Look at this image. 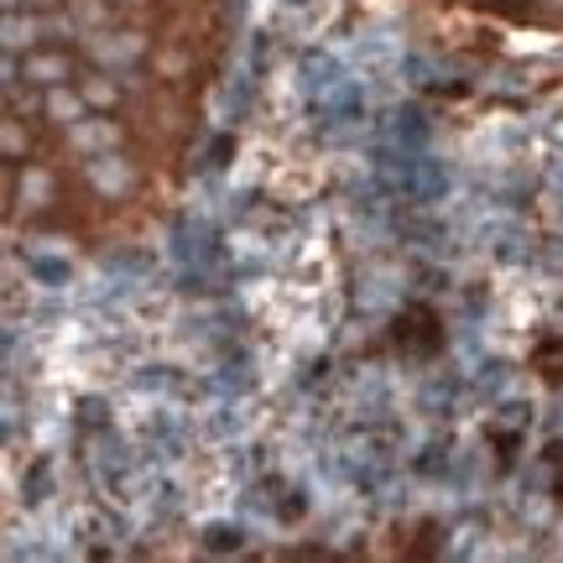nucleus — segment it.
I'll list each match as a JSON object with an SVG mask.
<instances>
[{
    "mask_svg": "<svg viewBox=\"0 0 563 563\" xmlns=\"http://www.w3.org/2000/svg\"><path fill=\"white\" fill-rule=\"evenodd\" d=\"M84 104H115V84L110 79H84Z\"/></svg>",
    "mask_w": 563,
    "mask_h": 563,
    "instance_id": "7",
    "label": "nucleus"
},
{
    "mask_svg": "<svg viewBox=\"0 0 563 563\" xmlns=\"http://www.w3.org/2000/svg\"><path fill=\"white\" fill-rule=\"evenodd\" d=\"M209 548L224 553V548H241V527H209Z\"/></svg>",
    "mask_w": 563,
    "mask_h": 563,
    "instance_id": "9",
    "label": "nucleus"
},
{
    "mask_svg": "<svg viewBox=\"0 0 563 563\" xmlns=\"http://www.w3.org/2000/svg\"><path fill=\"white\" fill-rule=\"evenodd\" d=\"M32 5H53V0H32Z\"/></svg>",
    "mask_w": 563,
    "mask_h": 563,
    "instance_id": "12",
    "label": "nucleus"
},
{
    "mask_svg": "<svg viewBox=\"0 0 563 563\" xmlns=\"http://www.w3.org/2000/svg\"><path fill=\"white\" fill-rule=\"evenodd\" d=\"M89 183L110 194V199H121L125 188H131V167H125L115 152H100V157H89Z\"/></svg>",
    "mask_w": 563,
    "mask_h": 563,
    "instance_id": "3",
    "label": "nucleus"
},
{
    "mask_svg": "<svg viewBox=\"0 0 563 563\" xmlns=\"http://www.w3.org/2000/svg\"><path fill=\"white\" fill-rule=\"evenodd\" d=\"M21 74H26L32 84H47V89H53V84L68 79V58H58V53H47V58H26L21 63Z\"/></svg>",
    "mask_w": 563,
    "mask_h": 563,
    "instance_id": "5",
    "label": "nucleus"
},
{
    "mask_svg": "<svg viewBox=\"0 0 563 563\" xmlns=\"http://www.w3.org/2000/svg\"><path fill=\"white\" fill-rule=\"evenodd\" d=\"M5 152H11V157H16V152H21V125H16V121L5 125Z\"/></svg>",
    "mask_w": 563,
    "mask_h": 563,
    "instance_id": "11",
    "label": "nucleus"
},
{
    "mask_svg": "<svg viewBox=\"0 0 563 563\" xmlns=\"http://www.w3.org/2000/svg\"><path fill=\"white\" fill-rule=\"evenodd\" d=\"M47 194H53V183H47V173H26V178H21V199L42 203Z\"/></svg>",
    "mask_w": 563,
    "mask_h": 563,
    "instance_id": "8",
    "label": "nucleus"
},
{
    "mask_svg": "<svg viewBox=\"0 0 563 563\" xmlns=\"http://www.w3.org/2000/svg\"><path fill=\"white\" fill-rule=\"evenodd\" d=\"M42 32H47V21H37V16H26V21H21L16 11L5 16V47H11V53H16L21 42H37Z\"/></svg>",
    "mask_w": 563,
    "mask_h": 563,
    "instance_id": "6",
    "label": "nucleus"
},
{
    "mask_svg": "<svg viewBox=\"0 0 563 563\" xmlns=\"http://www.w3.org/2000/svg\"><path fill=\"white\" fill-rule=\"evenodd\" d=\"M115 141H121V131L110 121H89V115H84V121L68 125V146H74L79 157H100V152H110Z\"/></svg>",
    "mask_w": 563,
    "mask_h": 563,
    "instance_id": "2",
    "label": "nucleus"
},
{
    "mask_svg": "<svg viewBox=\"0 0 563 563\" xmlns=\"http://www.w3.org/2000/svg\"><path fill=\"white\" fill-rule=\"evenodd\" d=\"M84 47H89L100 63H115V68H121V63H136L141 58V47H146V42H141L136 32H89V42H84Z\"/></svg>",
    "mask_w": 563,
    "mask_h": 563,
    "instance_id": "1",
    "label": "nucleus"
},
{
    "mask_svg": "<svg viewBox=\"0 0 563 563\" xmlns=\"http://www.w3.org/2000/svg\"><path fill=\"white\" fill-rule=\"evenodd\" d=\"M32 277H42V282H68V262H32Z\"/></svg>",
    "mask_w": 563,
    "mask_h": 563,
    "instance_id": "10",
    "label": "nucleus"
},
{
    "mask_svg": "<svg viewBox=\"0 0 563 563\" xmlns=\"http://www.w3.org/2000/svg\"><path fill=\"white\" fill-rule=\"evenodd\" d=\"M47 115H53V121L63 125V131H68V125L74 121H84V95H68V89H63V84H53V89H47Z\"/></svg>",
    "mask_w": 563,
    "mask_h": 563,
    "instance_id": "4",
    "label": "nucleus"
}]
</instances>
